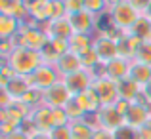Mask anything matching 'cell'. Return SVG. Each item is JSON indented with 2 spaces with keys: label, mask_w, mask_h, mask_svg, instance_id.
<instances>
[{
  "label": "cell",
  "mask_w": 151,
  "mask_h": 139,
  "mask_svg": "<svg viewBox=\"0 0 151 139\" xmlns=\"http://www.w3.org/2000/svg\"><path fill=\"white\" fill-rule=\"evenodd\" d=\"M4 61H6L17 74H21V76H29V74H33L40 65H44V59H42L40 51L29 50V48H23V46H15V50L8 55Z\"/></svg>",
  "instance_id": "cell-1"
},
{
  "label": "cell",
  "mask_w": 151,
  "mask_h": 139,
  "mask_svg": "<svg viewBox=\"0 0 151 139\" xmlns=\"http://www.w3.org/2000/svg\"><path fill=\"white\" fill-rule=\"evenodd\" d=\"M15 46H23V48H29V50L35 51H42L46 46H48L50 38L46 34V31L42 29V25H37V23H23L19 34L14 38Z\"/></svg>",
  "instance_id": "cell-2"
},
{
  "label": "cell",
  "mask_w": 151,
  "mask_h": 139,
  "mask_svg": "<svg viewBox=\"0 0 151 139\" xmlns=\"http://www.w3.org/2000/svg\"><path fill=\"white\" fill-rule=\"evenodd\" d=\"M107 15H109L111 25H113L117 31H121V33L130 31L134 27V23L138 21V17H140V14L136 11V8H134L128 0H122V2L117 4V6H113L109 11H107Z\"/></svg>",
  "instance_id": "cell-3"
},
{
  "label": "cell",
  "mask_w": 151,
  "mask_h": 139,
  "mask_svg": "<svg viewBox=\"0 0 151 139\" xmlns=\"http://www.w3.org/2000/svg\"><path fill=\"white\" fill-rule=\"evenodd\" d=\"M94 116V128H101L105 132H117L121 126H124V116L115 109V105H103Z\"/></svg>",
  "instance_id": "cell-4"
},
{
  "label": "cell",
  "mask_w": 151,
  "mask_h": 139,
  "mask_svg": "<svg viewBox=\"0 0 151 139\" xmlns=\"http://www.w3.org/2000/svg\"><path fill=\"white\" fill-rule=\"evenodd\" d=\"M128 69H130V59H124V57H115L111 59L109 63H105V65L98 67L96 71H94V78H100V76H107L111 78L113 82H121L124 80V78H128Z\"/></svg>",
  "instance_id": "cell-5"
},
{
  "label": "cell",
  "mask_w": 151,
  "mask_h": 139,
  "mask_svg": "<svg viewBox=\"0 0 151 139\" xmlns=\"http://www.w3.org/2000/svg\"><path fill=\"white\" fill-rule=\"evenodd\" d=\"M75 95L69 92V88L65 86V82L59 80L58 84H54L52 88L42 92V105L50 107V109H65V105Z\"/></svg>",
  "instance_id": "cell-6"
},
{
  "label": "cell",
  "mask_w": 151,
  "mask_h": 139,
  "mask_svg": "<svg viewBox=\"0 0 151 139\" xmlns=\"http://www.w3.org/2000/svg\"><path fill=\"white\" fill-rule=\"evenodd\" d=\"M59 80H61V76H59L58 69H55L54 65H48V63L40 65L33 74H29L31 86H33V88H37V90H40V92L52 88V86L58 84Z\"/></svg>",
  "instance_id": "cell-7"
},
{
  "label": "cell",
  "mask_w": 151,
  "mask_h": 139,
  "mask_svg": "<svg viewBox=\"0 0 151 139\" xmlns=\"http://www.w3.org/2000/svg\"><path fill=\"white\" fill-rule=\"evenodd\" d=\"M61 80L65 82V86L69 88V92L73 93V95H81V93H84L86 90L92 88L96 78H94L92 71L81 69V71H77V73H73V74H67V76H63Z\"/></svg>",
  "instance_id": "cell-8"
},
{
  "label": "cell",
  "mask_w": 151,
  "mask_h": 139,
  "mask_svg": "<svg viewBox=\"0 0 151 139\" xmlns=\"http://www.w3.org/2000/svg\"><path fill=\"white\" fill-rule=\"evenodd\" d=\"M149 118H151V107L144 101V97L136 99V101H130V109L124 114V124L140 130Z\"/></svg>",
  "instance_id": "cell-9"
},
{
  "label": "cell",
  "mask_w": 151,
  "mask_h": 139,
  "mask_svg": "<svg viewBox=\"0 0 151 139\" xmlns=\"http://www.w3.org/2000/svg\"><path fill=\"white\" fill-rule=\"evenodd\" d=\"M67 17H69V23H71L75 33H90L92 34L98 29L100 15L90 14L88 10H81V11H75V14H69Z\"/></svg>",
  "instance_id": "cell-10"
},
{
  "label": "cell",
  "mask_w": 151,
  "mask_h": 139,
  "mask_svg": "<svg viewBox=\"0 0 151 139\" xmlns=\"http://www.w3.org/2000/svg\"><path fill=\"white\" fill-rule=\"evenodd\" d=\"M94 90L100 95L101 105H115V103L121 99V95H119V84L113 82L111 78H107V76L96 78V80H94Z\"/></svg>",
  "instance_id": "cell-11"
},
{
  "label": "cell",
  "mask_w": 151,
  "mask_h": 139,
  "mask_svg": "<svg viewBox=\"0 0 151 139\" xmlns=\"http://www.w3.org/2000/svg\"><path fill=\"white\" fill-rule=\"evenodd\" d=\"M42 29L46 31V34H48V38H65V40H69L71 36L75 34L73 27H71L69 23V17H54L50 19L48 23H44L42 25Z\"/></svg>",
  "instance_id": "cell-12"
},
{
  "label": "cell",
  "mask_w": 151,
  "mask_h": 139,
  "mask_svg": "<svg viewBox=\"0 0 151 139\" xmlns=\"http://www.w3.org/2000/svg\"><path fill=\"white\" fill-rule=\"evenodd\" d=\"M29 17L37 25H44L52 19V0H27Z\"/></svg>",
  "instance_id": "cell-13"
},
{
  "label": "cell",
  "mask_w": 151,
  "mask_h": 139,
  "mask_svg": "<svg viewBox=\"0 0 151 139\" xmlns=\"http://www.w3.org/2000/svg\"><path fill=\"white\" fill-rule=\"evenodd\" d=\"M55 69H58V73H59V76H67V74H73V73H77V71H81V69H84L82 67V59H81V55H77V53H73V51H65L63 55H59V59L55 61Z\"/></svg>",
  "instance_id": "cell-14"
},
{
  "label": "cell",
  "mask_w": 151,
  "mask_h": 139,
  "mask_svg": "<svg viewBox=\"0 0 151 139\" xmlns=\"http://www.w3.org/2000/svg\"><path fill=\"white\" fill-rule=\"evenodd\" d=\"M117 44H119V57H124V59L132 61L138 48L142 44V40L138 36H134L130 31H126V33H121L117 36Z\"/></svg>",
  "instance_id": "cell-15"
},
{
  "label": "cell",
  "mask_w": 151,
  "mask_h": 139,
  "mask_svg": "<svg viewBox=\"0 0 151 139\" xmlns=\"http://www.w3.org/2000/svg\"><path fill=\"white\" fill-rule=\"evenodd\" d=\"M2 90H6V92L12 95L14 101H21V99L25 97V93H29L31 90H33V86H31V82H29V76H21V74H17V76L12 78Z\"/></svg>",
  "instance_id": "cell-16"
},
{
  "label": "cell",
  "mask_w": 151,
  "mask_h": 139,
  "mask_svg": "<svg viewBox=\"0 0 151 139\" xmlns=\"http://www.w3.org/2000/svg\"><path fill=\"white\" fill-rule=\"evenodd\" d=\"M128 78L132 82H136V84L144 90V86L151 82V65H145V63H142V61L132 59V61H130V69H128Z\"/></svg>",
  "instance_id": "cell-17"
},
{
  "label": "cell",
  "mask_w": 151,
  "mask_h": 139,
  "mask_svg": "<svg viewBox=\"0 0 151 139\" xmlns=\"http://www.w3.org/2000/svg\"><path fill=\"white\" fill-rule=\"evenodd\" d=\"M21 25L23 23L17 17L0 14V38L2 40H14L19 34V31H21Z\"/></svg>",
  "instance_id": "cell-18"
},
{
  "label": "cell",
  "mask_w": 151,
  "mask_h": 139,
  "mask_svg": "<svg viewBox=\"0 0 151 139\" xmlns=\"http://www.w3.org/2000/svg\"><path fill=\"white\" fill-rule=\"evenodd\" d=\"M94 48V38L90 33H75L73 36L69 38V50L77 55H84L88 53L90 50Z\"/></svg>",
  "instance_id": "cell-19"
},
{
  "label": "cell",
  "mask_w": 151,
  "mask_h": 139,
  "mask_svg": "<svg viewBox=\"0 0 151 139\" xmlns=\"http://www.w3.org/2000/svg\"><path fill=\"white\" fill-rule=\"evenodd\" d=\"M75 97L78 99V103L82 105V109L86 110V114L88 116H92V114H96L98 110L101 109V99H100V95H98V92L94 90V86L90 90H86L84 93H81V95H75Z\"/></svg>",
  "instance_id": "cell-20"
},
{
  "label": "cell",
  "mask_w": 151,
  "mask_h": 139,
  "mask_svg": "<svg viewBox=\"0 0 151 139\" xmlns=\"http://www.w3.org/2000/svg\"><path fill=\"white\" fill-rule=\"evenodd\" d=\"M69 130L73 139H94V133H96V128L88 122V118L73 120L69 124Z\"/></svg>",
  "instance_id": "cell-21"
},
{
  "label": "cell",
  "mask_w": 151,
  "mask_h": 139,
  "mask_svg": "<svg viewBox=\"0 0 151 139\" xmlns=\"http://www.w3.org/2000/svg\"><path fill=\"white\" fill-rule=\"evenodd\" d=\"M119 95H121V99H126V101H136L142 97V88L130 78H124L119 82Z\"/></svg>",
  "instance_id": "cell-22"
},
{
  "label": "cell",
  "mask_w": 151,
  "mask_h": 139,
  "mask_svg": "<svg viewBox=\"0 0 151 139\" xmlns=\"http://www.w3.org/2000/svg\"><path fill=\"white\" fill-rule=\"evenodd\" d=\"M130 33H132L134 36H138L142 42L151 40V17H149L147 14H145V15H140V17H138V21L134 23V27L130 29Z\"/></svg>",
  "instance_id": "cell-23"
},
{
  "label": "cell",
  "mask_w": 151,
  "mask_h": 139,
  "mask_svg": "<svg viewBox=\"0 0 151 139\" xmlns=\"http://www.w3.org/2000/svg\"><path fill=\"white\" fill-rule=\"evenodd\" d=\"M65 113H67V116H69L71 122H73V120H82V118H88L86 110L82 109V105L78 103L77 97H73V99H71V101L65 105Z\"/></svg>",
  "instance_id": "cell-24"
},
{
  "label": "cell",
  "mask_w": 151,
  "mask_h": 139,
  "mask_svg": "<svg viewBox=\"0 0 151 139\" xmlns=\"http://www.w3.org/2000/svg\"><path fill=\"white\" fill-rule=\"evenodd\" d=\"M134 59L145 63V65H151V40L142 42L140 48H138V51H136V55H134Z\"/></svg>",
  "instance_id": "cell-25"
},
{
  "label": "cell",
  "mask_w": 151,
  "mask_h": 139,
  "mask_svg": "<svg viewBox=\"0 0 151 139\" xmlns=\"http://www.w3.org/2000/svg\"><path fill=\"white\" fill-rule=\"evenodd\" d=\"M113 137L115 139H138V137H140V133H138L136 128L124 124V126H121L117 132H113Z\"/></svg>",
  "instance_id": "cell-26"
},
{
  "label": "cell",
  "mask_w": 151,
  "mask_h": 139,
  "mask_svg": "<svg viewBox=\"0 0 151 139\" xmlns=\"http://www.w3.org/2000/svg\"><path fill=\"white\" fill-rule=\"evenodd\" d=\"M84 10L94 15H103V11H107V4L105 0H84Z\"/></svg>",
  "instance_id": "cell-27"
},
{
  "label": "cell",
  "mask_w": 151,
  "mask_h": 139,
  "mask_svg": "<svg viewBox=\"0 0 151 139\" xmlns=\"http://www.w3.org/2000/svg\"><path fill=\"white\" fill-rule=\"evenodd\" d=\"M52 124H54V128H58V126H69L71 124L65 109H52Z\"/></svg>",
  "instance_id": "cell-28"
},
{
  "label": "cell",
  "mask_w": 151,
  "mask_h": 139,
  "mask_svg": "<svg viewBox=\"0 0 151 139\" xmlns=\"http://www.w3.org/2000/svg\"><path fill=\"white\" fill-rule=\"evenodd\" d=\"M15 76H17V73H15L6 61H2V67H0V88H4V86H6L12 78H15Z\"/></svg>",
  "instance_id": "cell-29"
},
{
  "label": "cell",
  "mask_w": 151,
  "mask_h": 139,
  "mask_svg": "<svg viewBox=\"0 0 151 139\" xmlns=\"http://www.w3.org/2000/svg\"><path fill=\"white\" fill-rule=\"evenodd\" d=\"M50 46L58 55H63L65 51H69V40H65V38H50Z\"/></svg>",
  "instance_id": "cell-30"
},
{
  "label": "cell",
  "mask_w": 151,
  "mask_h": 139,
  "mask_svg": "<svg viewBox=\"0 0 151 139\" xmlns=\"http://www.w3.org/2000/svg\"><path fill=\"white\" fill-rule=\"evenodd\" d=\"M50 135H52V139H73V137H71L69 126H58V128H52Z\"/></svg>",
  "instance_id": "cell-31"
},
{
  "label": "cell",
  "mask_w": 151,
  "mask_h": 139,
  "mask_svg": "<svg viewBox=\"0 0 151 139\" xmlns=\"http://www.w3.org/2000/svg\"><path fill=\"white\" fill-rule=\"evenodd\" d=\"M67 14V8L63 4V0H52V19L54 17H65Z\"/></svg>",
  "instance_id": "cell-32"
},
{
  "label": "cell",
  "mask_w": 151,
  "mask_h": 139,
  "mask_svg": "<svg viewBox=\"0 0 151 139\" xmlns=\"http://www.w3.org/2000/svg\"><path fill=\"white\" fill-rule=\"evenodd\" d=\"M128 2L136 8V11L140 15L149 14V10H151V0H128Z\"/></svg>",
  "instance_id": "cell-33"
},
{
  "label": "cell",
  "mask_w": 151,
  "mask_h": 139,
  "mask_svg": "<svg viewBox=\"0 0 151 139\" xmlns=\"http://www.w3.org/2000/svg\"><path fill=\"white\" fill-rule=\"evenodd\" d=\"M67 8V14H75V11L84 10V0H63Z\"/></svg>",
  "instance_id": "cell-34"
},
{
  "label": "cell",
  "mask_w": 151,
  "mask_h": 139,
  "mask_svg": "<svg viewBox=\"0 0 151 139\" xmlns=\"http://www.w3.org/2000/svg\"><path fill=\"white\" fill-rule=\"evenodd\" d=\"M115 109L124 116V114L128 113V109H130V101H126V99H119V101L115 103Z\"/></svg>",
  "instance_id": "cell-35"
},
{
  "label": "cell",
  "mask_w": 151,
  "mask_h": 139,
  "mask_svg": "<svg viewBox=\"0 0 151 139\" xmlns=\"http://www.w3.org/2000/svg\"><path fill=\"white\" fill-rule=\"evenodd\" d=\"M138 133H140V137L142 139H151V118L147 122H145L144 126H142L140 130H138Z\"/></svg>",
  "instance_id": "cell-36"
},
{
  "label": "cell",
  "mask_w": 151,
  "mask_h": 139,
  "mask_svg": "<svg viewBox=\"0 0 151 139\" xmlns=\"http://www.w3.org/2000/svg\"><path fill=\"white\" fill-rule=\"evenodd\" d=\"M2 139H31V133H29V132H25L23 128H19L17 132H14L12 135H8V137H2Z\"/></svg>",
  "instance_id": "cell-37"
},
{
  "label": "cell",
  "mask_w": 151,
  "mask_h": 139,
  "mask_svg": "<svg viewBox=\"0 0 151 139\" xmlns=\"http://www.w3.org/2000/svg\"><path fill=\"white\" fill-rule=\"evenodd\" d=\"M31 139H52L50 132H44V130H35L31 132Z\"/></svg>",
  "instance_id": "cell-38"
},
{
  "label": "cell",
  "mask_w": 151,
  "mask_h": 139,
  "mask_svg": "<svg viewBox=\"0 0 151 139\" xmlns=\"http://www.w3.org/2000/svg\"><path fill=\"white\" fill-rule=\"evenodd\" d=\"M94 139H115V137H113V133H111V132H105V130L98 128L96 133H94Z\"/></svg>",
  "instance_id": "cell-39"
},
{
  "label": "cell",
  "mask_w": 151,
  "mask_h": 139,
  "mask_svg": "<svg viewBox=\"0 0 151 139\" xmlns=\"http://www.w3.org/2000/svg\"><path fill=\"white\" fill-rule=\"evenodd\" d=\"M142 97H144V101L151 107V82L144 86V90H142Z\"/></svg>",
  "instance_id": "cell-40"
},
{
  "label": "cell",
  "mask_w": 151,
  "mask_h": 139,
  "mask_svg": "<svg viewBox=\"0 0 151 139\" xmlns=\"http://www.w3.org/2000/svg\"><path fill=\"white\" fill-rule=\"evenodd\" d=\"M119 2H122V0H105V4H107V11H109L113 6H117Z\"/></svg>",
  "instance_id": "cell-41"
},
{
  "label": "cell",
  "mask_w": 151,
  "mask_h": 139,
  "mask_svg": "<svg viewBox=\"0 0 151 139\" xmlns=\"http://www.w3.org/2000/svg\"><path fill=\"white\" fill-rule=\"evenodd\" d=\"M138 139H142V137H138Z\"/></svg>",
  "instance_id": "cell-42"
}]
</instances>
